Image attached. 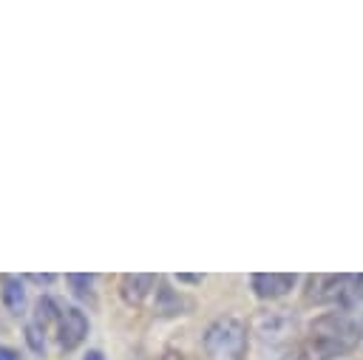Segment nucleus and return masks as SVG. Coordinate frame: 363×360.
I'll list each match as a JSON object with an SVG mask.
<instances>
[{
  "instance_id": "obj_1",
  "label": "nucleus",
  "mask_w": 363,
  "mask_h": 360,
  "mask_svg": "<svg viewBox=\"0 0 363 360\" xmlns=\"http://www.w3.org/2000/svg\"><path fill=\"white\" fill-rule=\"evenodd\" d=\"M363 337V329L346 312H329L315 317L301 337L289 346L284 360H337L349 354Z\"/></svg>"
},
{
  "instance_id": "obj_2",
  "label": "nucleus",
  "mask_w": 363,
  "mask_h": 360,
  "mask_svg": "<svg viewBox=\"0 0 363 360\" xmlns=\"http://www.w3.org/2000/svg\"><path fill=\"white\" fill-rule=\"evenodd\" d=\"M204 349L213 360H241L247 351V326L233 315L213 320L204 332Z\"/></svg>"
},
{
  "instance_id": "obj_3",
  "label": "nucleus",
  "mask_w": 363,
  "mask_h": 360,
  "mask_svg": "<svg viewBox=\"0 0 363 360\" xmlns=\"http://www.w3.org/2000/svg\"><path fill=\"white\" fill-rule=\"evenodd\" d=\"M306 303H349L352 298V275H309Z\"/></svg>"
},
{
  "instance_id": "obj_4",
  "label": "nucleus",
  "mask_w": 363,
  "mask_h": 360,
  "mask_svg": "<svg viewBox=\"0 0 363 360\" xmlns=\"http://www.w3.org/2000/svg\"><path fill=\"white\" fill-rule=\"evenodd\" d=\"M54 332H57L60 349L71 351V349H77V346L85 340V334H88V317H85L77 306H62V303H60Z\"/></svg>"
},
{
  "instance_id": "obj_5",
  "label": "nucleus",
  "mask_w": 363,
  "mask_h": 360,
  "mask_svg": "<svg viewBox=\"0 0 363 360\" xmlns=\"http://www.w3.org/2000/svg\"><path fill=\"white\" fill-rule=\"evenodd\" d=\"M298 283L295 272H252L250 275V286L261 300H275L284 298L286 292H292V286Z\"/></svg>"
},
{
  "instance_id": "obj_6",
  "label": "nucleus",
  "mask_w": 363,
  "mask_h": 360,
  "mask_svg": "<svg viewBox=\"0 0 363 360\" xmlns=\"http://www.w3.org/2000/svg\"><path fill=\"white\" fill-rule=\"evenodd\" d=\"M159 278L156 275H122V283H119V292L125 298V303L130 306H142L147 300V295H153Z\"/></svg>"
},
{
  "instance_id": "obj_7",
  "label": "nucleus",
  "mask_w": 363,
  "mask_h": 360,
  "mask_svg": "<svg viewBox=\"0 0 363 360\" xmlns=\"http://www.w3.org/2000/svg\"><path fill=\"white\" fill-rule=\"evenodd\" d=\"M0 286H3L0 295H3L6 309L14 312V315H20L23 306H26V286H23V281L14 278V275H3V278H0Z\"/></svg>"
},
{
  "instance_id": "obj_8",
  "label": "nucleus",
  "mask_w": 363,
  "mask_h": 360,
  "mask_svg": "<svg viewBox=\"0 0 363 360\" xmlns=\"http://www.w3.org/2000/svg\"><path fill=\"white\" fill-rule=\"evenodd\" d=\"M68 283L74 286V295L77 298H82V300H94V275H77V272H71L68 275Z\"/></svg>"
},
{
  "instance_id": "obj_9",
  "label": "nucleus",
  "mask_w": 363,
  "mask_h": 360,
  "mask_svg": "<svg viewBox=\"0 0 363 360\" xmlns=\"http://www.w3.org/2000/svg\"><path fill=\"white\" fill-rule=\"evenodd\" d=\"M352 298L363 300V275H352Z\"/></svg>"
},
{
  "instance_id": "obj_10",
  "label": "nucleus",
  "mask_w": 363,
  "mask_h": 360,
  "mask_svg": "<svg viewBox=\"0 0 363 360\" xmlns=\"http://www.w3.org/2000/svg\"><path fill=\"white\" fill-rule=\"evenodd\" d=\"M0 360H20V354L14 349H9V346H0Z\"/></svg>"
},
{
  "instance_id": "obj_11",
  "label": "nucleus",
  "mask_w": 363,
  "mask_h": 360,
  "mask_svg": "<svg viewBox=\"0 0 363 360\" xmlns=\"http://www.w3.org/2000/svg\"><path fill=\"white\" fill-rule=\"evenodd\" d=\"M179 281H187V283H201V275H179Z\"/></svg>"
},
{
  "instance_id": "obj_12",
  "label": "nucleus",
  "mask_w": 363,
  "mask_h": 360,
  "mask_svg": "<svg viewBox=\"0 0 363 360\" xmlns=\"http://www.w3.org/2000/svg\"><path fill=\"white\" fill-rule=\"evenodd\" d=\"M85 360H105V357H102V351H96V349H94V351H88V354H85Z\"/></svg>"
}]
</instances>
